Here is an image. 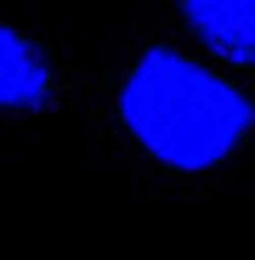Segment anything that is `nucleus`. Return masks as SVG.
<instances>
[{"instance_id":"1","label":"nucleus","mask_w":255,"mask_h":260,"mask_svg":"<svg viewBox=\"0 0 255 260\" xmlns=\"http://www.w3.org/2000/svg\"><path fill=\"white\" fill-rule=\"evenodd\" d=\"M119 119L153 164L199 176L238 153V142L255 130V102L216 68L153 46L119 85Z\"/></svg>"},{"instance_id":"2","label":"nucleus","mask_w":255,"mask_h":260,"mask_svg":"<svg viewBox=\"0 0 255 260\" xmlns=\"http://www.w3.org/2000/svg\"><path fill=\"white\" fill-rule=\"evenodd\" d=\"M193 40L227 68H255V0H176Z\"/></svg>"},{"instance_id":"3","label":"nucleus","mask_w":255,"mask_h":260,"mask_svg":"<svg viewBox=\"0 0 255 260\" xmlns=\"http://www.w3.org/2000/svg\"><path fill=\"white\" fill-rule=\"evenodd\" d=\"M51 96H57L51 57L12 23H0V113H46Z\"/></svg>"}]
</instances>
